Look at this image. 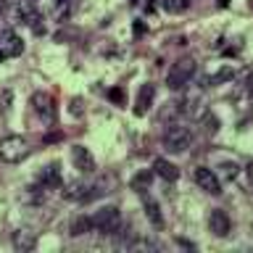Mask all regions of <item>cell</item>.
Instances as JSON below:
<instances>
[{
  "label": "cell",
  "mask_w": 253,
  "mask_h": 253,
  "mask_svg": "<svg viewBox=\"0 0 253 253\" xmlns=\"http://www.w3.org/2000/svg\"><path fill=\"white\" fill-rule=\"evenodd\" d=\"M69 111H71L74 116H82V100L74 98V100H71V106H69Z\"/></svg>",
  "instance_id": "obj_26"
},
{
  "label": "cell",
  "mask_w": 253,
  "mask_h": 253,
  "mask_svg": "<svg viewBox=\"0 0 253 253\" xmlns=\"http://www.w3.org/2000/svg\"><path fill=\"white\" fill-rule=\"evenodd\" d=\"M29 142L21 137V134H8V137L0 140V161L5 164H19L29 156Z\"/></svg>",
  "instance_id": "obj_3"
},
{
  "label": "cell",
  "mask_w": 253,
  "mask_h": 253,
  "mask_svg": "<svg viewBox=\"0 0 253 253\" xmlns=\"http://www.w3.org/2000/svg\"><path fill=\"white\" fill-rule=\"evenodd\" d=\"M5 11V0H0V13H3Z\"/></svg>",
  "instance_id": "obj_29"
},
{
  "label": "cell",
  "mask_w": 253,
  "mask_h": 253,
  "mask_svg": "<svg viewBox=\"0 0 253 253\" xmlns=\"http://www.w3.org/2000/svg\"><path fill=\"white\" fill-rule=\"evenodd\" d=\"M248 179H251V187H253V161L248 164Z\"/></svg>",
  "instance_id": "obj_28"
},
{
  "label": "cell",
  "mask_w": 253,
  "mask_h": 253,
  "mask_svg": "<svg viewBox=\"0 0 253 253\" xmlns=\"http://www.w3.org/2000/svg\"><path fill=\"white\" fill-rule=\"evenodd\" d=\"M195 61L193 58H179L177 63H171L169 74H166V87L169 90H185L195 77Z\"/></svg>",
  "instance_id": "obj_1"
},
{
  "label": "cell",
  "mask_w": 253,
  "mask_h": 253,
  "mask_svg": "<svg viewBox=\"0 0 253 253\" xmlns=\"http://www.w3.org/2000/svg\"><path fill=\"white\" fill-rule=\"evenodd\" d=\"M195 182H198V187L206 190V193H211V195H221V182H219V174L209 169V166H198L195 169Z\"/></svg>",
  "instance_id": "obj_7"
},
{
  "label": "cell",
  "mask_w": 253,
  "mask_h": 253,
  "mask_svg": "<svg viewBox=\"0 0 253 253\" xmlns=\"http://www.w3.org/2000/svg\"><path fill=\"white\" fill-rule=\"evenodd\" d=\"M71 11H74V0H55L53 3V16L55 21H66Z\"/></svg>",
  "instance_id": "obj_18"
},
{
  "label": "cell",
  "mask_w": 253,
  "mask_h": 253,
  "mask_svg": "<svg viewBox=\"0 0 253 253\" xmlns=\"http://www.w3.org/2000/svg\"><path fill=\"white\" fill-rule=\"evenodd\" d=\"M203 129L209 132V134H216L219 132V119L213 116V114H206L203 116Z\"/></svg>",
  "instance_id": "obj_23"
},
{
  "label": "cell",
  "mask_w": 253,
  "mask_h": 253,
  "mask_svg": "<svg viewBox=\"0 0 253 253\" xmlns=\"http://www.w3.org/2000/svg\"><path fill=\"white\" fill-rule=\"evenodd\" d=\"M156 98V87L153 84H142L140 87V92H137V100H134V114L137 116H145L148 114V108H150V103H153Z\"/></svg>",
  "instance_id": "obj_11"
},
{
  "label": "cell",
  "mask_w": 253,
  "mask_h": 253,
  "mask_svg": "<svg viewBox=\"0 0 253 253\" xmlns=\"http://www.w3.org/2000/svg\"><path fill=\"white\" fill-rule=\"evenodd\" d=\"M11 103H13V92L11 90H3V92H0V108H3V114L11 111Z\"/></svg>",
  "instance_id": "obj_24"
},
{
  "label": "cell",
  "mask_w": 253,
  "mask_h": 253,
  "mask_svg": "<svg viewBox=\"0 0 253 253\" xmlns=\"http://www.w3.org/2000/svg\"><path fill=\"white\" fill-rule=\"evenodd\" d=\"M158 5H161L164 11H169V13H177V11H185V8L190 5V0H158Z\"/></svg>",
  "instance_id": "obj_21"
},
{
  "label": "cell",
  "mask_w": 253,
  "mask_h": 253,
  "mask_svg": "<svg viewBox=\"0 0 253 253\" xmlns=\"http://www.w3.org/2000/svg\"><path fill=\"white\" fill-rule=\"evenodd\" d=\"M145 216L153 221L156 227H164V216H161V209H158L156 201H145Z\"/></svg>",
  "instance_id": "obj_20"
},
{
  "label": "cell",
  "mask_w": 253,
  "mask_h": 253,
  "mask_svg": "<svg viewBox=\"0 0 253 253\" xmlns=\"http://www.w3.org/2000/svg\"><path fill=\"white\" fill-rule=\"evenodd\" d=\"M32 111H35L42 122H53L55 119V103L47 92H35L32 95Z\"/></svg>",
  "instance_id": "obj_8"
},
{
  "label": "cell",
  "mask_w": 253,
  "mask_h": 253,
  "mask_svg": "<svg viewBox=\"0 0 253 253\" xmlns=\"http://www.w3.org/2000/svg\"><path fill=\"white\" fill-rule=\"evenodd\" d=\"M108 98L116 103V106H122L124 103V92H122V87H114V90H108Z\"/></svg>",
  "instance_id": "obj_25"
},
{
  "label": "cell",
  "mask_w": 253,
  "mask_h": 253,
  "mask_svg": "<svg viewBox=\"0 0 253 253\" xmlns=\"http://www.w3.org/2000/svg\"><path fill=\"white\" fill-rule=\"evenodd\" d=\"M35 245H37L35 232H29V229H16V232H13V248H19V251H32Z\"/></svg>",
  "instance_id": "obj_15"
},
{
  "label": "cell",
  "mask_w": 253,
  "mask_h": 253,
  "mask_svg": "<svg viewBox=\"0 0 253 253\" xmlns=\"http://www.w3.org/2000/svg\"><path fill=\"white\" fill-rule=\"evenodd\" d=\"M92 229L100 235H114L119 227H122V211L116 209V206H106V209L95 211L92 213Z\"/></svg>",
  "instance_id": "obj_4"
},
{
  "label": "cell",
  "mask_w": 253,
  "mask_h": 253,
  "mask_svg": "<svg viewBox=\"0 0 253 253\" xmlns=\"http://www.w3.org/2000/svg\"><path fill=\"white\" fill-rule=\"evenodd\" d=\"M63 185V182H61ZM87 190H90V185H84V182H77V179H71V182H66L63 185V190H61V195L66 198V201H87Z\"/></svg>",
  "instance_id": "obj_12"
},
{
  "label": "cell",
  "mask_w": 253,
  "mask_h": 253,
  "mask_svg": "<svg viewBox=\"0 0 253 253\" xmlns=\"http://www.w3.org/2000/svg\"><path fill=\"white\" fill-rule=\"evenodd\" d=\"M69 232L74 235V237H82V235H87V232H92V219L90 216H77L74 221H71V227H69Z\"/></svg>",
  "instance_id": "obj_16"
},
{
  "label": "cell",
  "mask_w": 253,
  "mask_h": 253,
  "mask_svg": "<svg viewBox=\"0 0 253 253\" xmlns=\"http://www.w3.org/2000/svg\"><path fill=\"white\" fill-rule=\"evenodd\" d=\"M16 16H19V21L24 27H29L35 35H45V24H42V13L37 11L35 5L29 3V0H21L19 8H16Z\"/></svg>",
  "instance_id": "obj_5"
},
{
  "label": "cell",
  "mask_w": 253,
  "mask_h": 253,
  "mask_svg": "<svg viewBox=\"0 0 253 253\" xmlns=\"http://www.w3.org/2000/svg\"><path fill=\"white\" fill-rule=\"evenodd\" d=\"M21 53H24V42H21V37L16 35L13 29L0 32V61H5V58H16V55H21Z\"/></svg>",
  "instance_id": "obj_6"
},
{
  "label": "cell",
  "mask_w": 253,
  "mask_h": 253,
  "mask_svg": "<svg viewBox=\"0 0 253 253\" xmlns=\"http://www.w3.org/2000/svg\"><path fill=\"white\" fill-rule=\"evenodd\" d=\"M71 161H74V166L79 171H84V174L95 171V156L84 145H74V148H71Z\"/></svg>",
  "instance_id": "obj_9"
},
{
  "label": "cell",
  "mask_w": 253,
  "mask_h": 253,
  "mask_svg": "<svg viewBox=\"0 0 253 253\" xmlns=\"http://www.w3.org/2000/svg\"><path fill=\"white\" fill-rule=\"evenodd\" d=\"M193 142V134H190L187 126H182L177 122H171L169 126L164 129V137H161V145L169 150V153H185Z\"/></svg>",
  "instance_id": "obj_2"
},
{
  "label": "cell",
  "mask_w": 253,
  "mask_h": 253,
  "mask_svg": "<svg viewBox=\"0 0 253 253\" xmlns=\"http://www.w3.org/2000/svg\"><path fill=\"white\" fill-rule=\"evenodd\" d=\"M153 174H158V177L166 179V182L179 179V169L171 161H166V158H156V161H153Z\"/></svg>",
  "instance_id": "obj_13"
},
{
  "label": "cell",
  "mask_w": 253,
  "mask_h": 253,
  "mask_svg": "<svg viewBox=\"0 0 253 253\" xmlns=\"http://www.w3.org/2000/svg\"><path fill=\"white\" fill-rule=\"evenodd\" d=\"M235 77H237V74H235V69H232V66H224V69H219L213 77L206 79V84H211V87H213V84H224V82H232Z\"/></svg>",
  "instance_id": "obj_19"
},
{
  "label": "cell",
  "mask_w": 253,
  "mask_h": 253,
  "mask_svg": "<svg viewBox=\"0 0 253 253\" xmlns=\"http://www.w3.org/2000/svg\"><path fill=\"white\" fill-rule=\"evenodd\" d=\"M40 185L42 187H61V166L58 164H47L40 171Z\"/></svg>",
  "instance_id": "obj_14"
},
{
  "label": "cell",
  "mask_w": 253,
  "mask_h": 253,
  "mask_svg": "<svg viewBox=\"0 0 253 253\" xmlns=\"http://www.w3.org/2000/svg\"><path fill=\"white\" fill-rule=\"evenodd\" d=\"M142 32H145V24H142V21H137V24H134V35H142Z\"/></svg>",
  "instance_id": "obj_27"
},
{
  "label": "cell",
  "mask_w": 253,
  "mask_h": 253,
  "mask_svg": "<svg viewBox=\"0 0 253 253\" xmlns=\"http://www.w3.org/2000/svg\"><path fill=\"white\" fill-rule=\"evenodd\" d=\"M150 182H153V171L142 169L140 174H134V177H132V182H129V185H132V190H134V193H145V190L150 187Z\"/></svg>",
  "instance_id": "obj_17"
},
{
  "label": "cell",
  "mask_w": 253,
  "mask_h": 253,
  "mask_svg": "<svg viewBox=\"0 0 253 253\" xmlns=\"http://www.w3.org/2000/svg\"><path fill=\"white\" fill-rule=\"evenodd\" d=\"M216 174H219V177H224V179H235L237 174H240V166H237L235 161H224V164L219 166Z\"/></svg>",
  "instance_id": "obj_22"
},
{
  "label": "cell",
  "mask_w": 253,
  "mask_h": 253,
  "mask_svg": "<svg viewBox=\"0 0 253 253\" xmlns=\"http://www.w3.org/2000/svg\"><path fill=\"white\" fill-rule=\"evenodd\" d=\"M209 229L216 237H227L229 235V229H232V221H229L227 216V211H221V209H213L211 211V216H209Z\"/></svg>",
  "instance_id": "obj_10"
}]
</instances>
